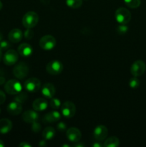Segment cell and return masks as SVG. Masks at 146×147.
Segmentation results:
<instances>
[{
	"instance_id": "obj_1",
	"label": "cell",
	"mask_w": 146,
	"mask_h": 147,
	"mask_svg": "<svg viewBox=\"0 0 146 147\" xmlns=\"http://www.w3.org/2000/svg\"><path fill=\"white\" fill-rule=\"evenodd\" d=\"M39 22V16L35 11H30L26 13L22 17L23 26L26 28H34Z\"/></svg>"
},
{
	"instance_id": "obj_2",
	"label": "cell",
	"mask_w": 146,
	"mask_h": 147,
	"mask_svg": "<svg viewBox=\"0 0 146 147\" xmlns=\"http://www.w3.org/2000/svg\"><path fill=\"white\" fill-rule=\"evenodd\" d=\"M115 17L117 22L120 24H127L131 20V13L127 9L120 7L116 10Z\"/></svg>"
},
{
	"instance_id": "obj_3",
	"label": "cell",
	"mask_w": 146,
	"mask_h": 147,
	"mask_svg": "<svg viewBox=\"0 0 146 147\" xmlns=\"http://www.w3.org/2000/svg\"><path fill=\"white\" fill-rule=\"evenodd\" d=\"M4 90L8 94L17 95L22 90V86L19 80L11 79L8 80L4 85Z\"/></svg>"
},
{
	"instance_id": "obj_4",
	"label": "cell",
	"mask_w": 146,
	"mask_h": 147,
	"mask_svg": "<svg viewBox=\"0 0 146 147\" xmlns=\"http://www.w3.org/2000/svg\"><path fill=\"white\" fill-rule=\"evenodd\" d=\"M39 44H40V47L42 49L49 51V50H52L55 47L56 45H57V41L53 36L48 34V35L43 36L40 39Z\"/></svg>"
},
{
	"instance_id": "obj_5",
	"label": "cell",
	"mask_w": 146,
	"mask_h": 147,
	"mask_svg": "<svg viewBox=\"0 0 146 147\" xmlns=\"http://www.w3.org/2000/svg\"><path fill=\"white\" fill-rule=\"evenodd\" d=\"M46 70L49 74L52 76H57L62 72L63 65L59 60H52L47 63L46 66Z\"/></svg>"
},
{
	"instance_id": "obj_6",
	"label": "cell",
	"mask_w": 146,
	"mask_h": 147,
	"mask_svg": "<svg viewBox=\"0 0 146 147\" xmlns=\"http://www.w3.org/2000/svg\"><path fill=\"white\" fill-rule=\"evenodd\" d=\"M29 69L25 63H19L13 69V74L17 78L24 79L28 75Z\"/></svg>"
},
{
	"instance_id": "obj_7",
	"label": "cell",
	"mask_w": 146,
	"mask_h": 147,
	"mask_svg": "<svg viewBox=\"0 0 146 147\" xmlns=\"http://www.w3.org/2000/svg\"><path fill=\"white\" fill-rule=\"evenodd\" d=\"M146 70V65L143 60H136L130 67V73L135 77H139L144 74Z\"/></svg>"
},
{
	"instance_id": "obj_8",
	"label": "cell",
	"mask_w": 146,
	"mask_h": 147,
	"mask_svg": "<svg viewBox=\"0 0 146 147\" xmlns=\"http://www.w3.org/2000/svg\"><path fill=\"white\" fill-rule=\"evenodd\" d=\"M61 111L63 116L67 118V119H70V118L73 117L75 114V105L71 101H65L62 105Z\"/></svg>"
},
{
	"instance_id": "obj_9",
	"label": "cell",
	"mask_w": 146,
	"mask_h": 147,
	"mask_svg": "<svg viewBox=\"0 0 146 147\" xmlns=\"http://www.w3.org/2000/svg\"><path fill=\"white\" fill-rule=\"evenodd\" d=\"M24 88L27 91L31 92V93H36L39 91L41 88V81L37 78H29L24 83Z\"/></svg>"
},
{
	"instance_id": "obj_10",
	"label": "cell",
	"mask_w": 146,
	"mask_h": 147,
	"mask_svg": "<svg viewBox=\"0 0 146 147\" xmlns=\"http://www.w3.org/2000/svg\"><path fill=\"white\" fill-rule=\"evenodd\" d=\"M19 59V55L17 52L14 50H8L3 57L4 63L7 65H13L17 62Z\"/></svg>"
},
{
	"instance_id": "obj_11",
	"label": "cell",
	"mask_w": 146,
	"mask_h": 147,
	"mask_svg": "<svg viewBox=\"0 0 146 147\" xmlns=\"http://www.w3.org/2000/svg\"><path fill=\"white\" fill-rule=\"evenodd\" d=\"M67 138L70 142L78 143L82 137L81 131L75 127L70 128L67 130Z\"/></svg>"
},
{
	"instance_id": "obj_12",
	"label": "cell",
	"mask_w": 146,
	"mask_h": 147,
	"mask_svg": "<svg viewBox=\"0 0 146 147\" xmlns=\"http://www.w3.org/2000/svg\"><path fill=\"white\" fill-rule=\"evenodd\" d=\"M108 134V130L104 125H99L96 126L93 131V136L97 141L101 142L104 140Z\"/></svg>"
},
{
	"instance_id": "obj_13",
	"label": "cell",
	"mask_w": 146,
	"mask_h": 147,
	"mask_svg": "<svg viewBox=\"0 0 146 147\" xmlns=\"http://www.w3.org/2000/svg\"><path fill=\"white\" fill-rule=\"evenodd\" d=\"M7 110L9 114L12 115V116H17V115L20 114L22 111V106H21V103L16 101V100H14V101L9 103Z\"/></svg>"
},
{
	"instance_id": "obj_14",
	"label": "cell",
	"mask_w": 146,
	"mask_h": 147,
	"mask_svg": "<svg viewBox=\"0 0 146 147\" xmlns=\"http://www.w3.org/2000/svg\"><path fill=\"white\" fill-rule=\"evenodd\" d=\"M39 117H40V116L36 111H27L22 114L23 121L29 123H32L33 122L37 121Z\"/></svg>"
},
{
	"instance_id": "obj_15",
	"label": "cell",
	"mask_w": 146,
	"mask_h": 147,
	"mask_svg": "<svg viewBox=\"0 0 146 147\" xmlns=\"http://www.w3.org/2000/svg\"><path fill=\"white\" fill-rule=\"evenodd\" d=\"M22 32L19 29H13L9 32L8 38L9 41L12 43H17L20 42L22 39Z\"/></svg>"
},
{
	"instance_id": "obj_16",
	"label": "cell",
	"mask_w": 146,
	"mask_h": 147,
	"mask_svg": "<svg viewBox=\"0 0 146 147\" xmlns=\"http://www.w3.org/2000/svg\"><path fill=\"white\" fill-rule=\"evenodd\" d=\"M42 93L44 97L52 98L55 94V88L52 83H46L42 88Z\"/></svg>"
},
{
	"instance_id": "obj_17",
	"label": "cell",
	"mask_w": 146,
	"mask_h": 147,
	"mask_svg": "<svg viewBox=\"0 0 146 147\" xmlns=\"http://www.w3.org/2000/svg\"><path fill=\"white\" fill-rule=\"evenodd\" d=\"M18 53L22 57H29L32 54L33 49L28 43H22L19 46Z\"/></svg>"
},
{
	"instance_id": "obj_18",
	"label": "cell",
	"mask_w": 146,
	"mask_h": 147,
	"mask_svg": "<svg viewBox=\"0 0 146 147\" xmlns=\"http://www.w3.org/2000/svg\"><path fill=\"white\" fill-rule=\"evenodd\" d=\"M48 106V103L44 98H37L32 103V107L36 111H43Z\"/></svg>"
},
{
	"instance_id": "obj_19",
	"label": "cell",
	"mask_w": 146,
	"mask_h": 147,
	"mask_svg": "<svg viewBox=\"0 0 146 147\" xmlns=\"http://www.w3.org/2000/svg\"><path fill=\"white\" fill-rule=\"evenodd\" d=\"M12 129V123L7 119H0V134H5L9 133Z\"/></svg>"
},
{
	"instance_id": "obj_20",
	"label": "cell",
	"mask_w": 146,
	"mask_h": 147,
	"mask_svg": "<svg viewBox=\"0 0 146 147\" xmlns=\"http://www.w3.org/2000/svg\"><path fill=\"white\" fill-rule=\"evenodd\" d=\"M61 118V114L58 111H52L50 113H47L44 116L43 121L47 122V123H54V122L58 121Z\"/></svg>"
},
{
	"instance_id": "obj_21",
	"label": "cell",
	"mask_w": 146,
	"mask_h": 147,
	"mask_svg": "<svg viewBox=\"0 0 146 147\" xmlns=\"http://www.w3.org/2000/svg\"><path fill=\"white\" fill-rule=\"evenodd\" d=\"M55 129L52 126H47L44 129L42 132V136L46 140H50L55 136Z\"/></svg>"
},
{
	"instance_id": "obj_22",
	"label": "cell",
	"mask_w": 146,
	"mask_h": 147,
	"mask_svg": "<svg viewBox=\"0 0 146 147\" xmlns=\"http://www.w3.org/2000/svg\"><path fill=\"white\" fill-rule=\"evenodd\" d=\"M120 145V140L115 136H111L105 140L103 144L104 147H117Z\"/></svg>"
},
{
	"instance_id": "obj_23",
	"label": "cell",
	"mask_w": 146,
	"mask_h": 147,
	"mask_svg": "<svg viewBox=\"0 0 146 147\" xmlns=\"http://www.w3.org/2000/svg\"><path fill=\"white\" fill-rule=\"evenodd\" d=\"M66 4L70 8L78 9L82 4V0H66Z\"/></svg>"
},
{
	"instance_id": "obj_24",
	"label": "cell",
	"mask_w": 146,
	"mask_h": 147,
	"mask_svg": "<svg viewBox=\"0 0 146 147\" xmlns=\"http://www.w3.org/2000/svg\"><path fill=\"white\" fill-rule=\"evenodd\" d=\"M125 3L127 7L132 9H135L140 7L141 1L140 0H124Z\"/></svg>"
},
{
	"instance_id": "obj_25",
	"label": "cell",
	"mask_w": 146,
	"mask_h": 147,
	"mask_svg": "<svg viewBox=\"0 0 146 147\" xmlns=\"http://www.w3.org/2000/svg\"><path fill=\"white\" fill-rule=\"evenodd\" d=\"M28 98L27 97V95L25 93H22V92H20V93H17V96L14 98V100L19 102V103H23L27 100V99Z\"/></svg>"
},
{
	"instance_id": "obj_26",
	"label": "cell",
	"mask_w": 146,
	"mask_h": 147,
	"mask_svg": "<svg viewBox=\"0 0 146 147\" xmlns=\"http://www.w3.org/2000/svg\"><path fill=\"white\" fill-rule=\"evenodd\" d=\"M129 86L132 88H137L140 86V80L137 78V77H133L130 78V81H129Z\"/></svg>"
},
{
	"instance_id": "obj_27",
	"label": "cell",
	"mask_w": 146,
	"mask_h": 147,
	"mask_svg": "<svg viewBox=\"0 0 146 147\" xmlns=\"http://www.w3.org/2000/svg\"><path fill=\"white\" fill-rule=\"evenodd\" d=\"M50 106L53 109H58L61 106V102L60 99L56 98H52V100L50 101Z\"/></svg>"
},
{
	"instance_id": "obj_28",
	"label": "cell",
	"mask_w": 146,
	"mask_h": 147,
	"mask_svg": "<svg viewBox=\"0 0 146 147\" xmlns=\"http://www.w3.org/2000/svg\"><path fill=\"white\" fill-rule=\"evenodd\" d=\"M117 31L119 34H124L127 32V31H128V27H127V26L126 24H120V26L117 27Z\"/></svg>"
},
{
	"instance_id": "obj_29",
	"label": "cell",
	"mask_w": 146,
	"mask_h": 147,
	"mask_svg": "<svg viewBox=\"0 0 146 147\" xmlns=\"http://www.w3.org/2000/svg\"><path fill=\"white\" fill-rule=\"evenodd\" d=\"M10 44L9 42L6 41V40H1L0 42V49L1 50H7L9 49Z\"/></svg>"
},
{
	"instance_id": "obj_30",
	"label": "cell",
	"mask_w": 146,
	"mask_h": 147,
	"mask_svg": "<svg viewBox=\"0 0 146 147\" xmlns=\"http://www.w3.org/2000/svg\"><path fill=\"white\" fill-rule=\"evenodd\" d=\"M34 37V32L31 30V29L28 28L25 32H24V37L28 40H31Z\"/></svg>"
},
{
	"instance_id": "obj_31",
	"label": "cell",
	"mask_w": 146,
	"mask_h": 147,
	"mask_svg": "<svg viewBox=\"0 0 146 147\" xmlns=\"http://www.w3.org/2000/svg\"><path fill=\"white\" fill-rule=\"evenodd\" d=\"M31 129L34 132L37 133V132L40 131L41 130V125L39 123H37V121H34L31 123Z\"/></svg>"
},
{
	"instance_id": "obj_32",
	"label": "cell",
	"mask_w": 146,
	"mask_h": 147,
	"mask_svg": "<svg viewBox=\"0 0 146 147\" xmlns=\"http://www.w3.org/2000/svg\"><path fill=\"white\" fill-rule=\"evenodd\" d=\"M57 129L59 131H64L67 129V126H66V124L64 123V122H60L57 124Z\"/></svg>"
},
{
	"instance_id": "obj_33",
	"label": "cell",
	"mask_w": 146,
	"mask_h": 147,
	"mask_svg": "<svg viewBox=\"0 0 146 147\" xmlns=\"http://www.w3.org/2000/svg\"><path fill=\"white\" fill-rule=\"evenodd\" d=\"M6 100V96L2 90H0V105L3 104Z\"/></svg>"
},
{
	"instance_id": "obj_34",
	"label": "cell",
	"mask_w": 146,
	"mask_h": 147,
	"mask_svg": "<svg viewBox=\"0 0 146 147\" xmlns=\"http://www.w3.org/2000/svg\"><path fill=\"white\" fill-rule=\"evenodd\" d=\"M19 147H31V145H30L29 144L27 143V142H21L19 145Z\"/></svg>"
},
{
	"instance_id": "obj_35",
	"label": "cell",
	"mask_w": 146,
	"mask_h": 147,
	"mask_svg": "<svg viewBox=\"0 0 146 147\" xmlns=\"http://www.w3.org/2000/svg\"><path fill=\"white\" fill-rule=\"evenodd\" d=\"M5 83V78L3 77H0V85H2Z\"/></svg>"
},
{
	"instance_id": "obj_36",
	"label": "cell",
	"mask_w": 146,
	"mask_h": 147,
	"mask_svg": "<svg viewBox=\"0 0 146 147\" xmlns=\"http://www.w3.org/2000/svg\"><path fill=\"white\" fill-rule=\"evenodd\" d=\"M102 146H103V145L100 144H98V143H95V144H93V146H94V147H101Z\"/></svg>"
},
{
	"instance_id": "obj_37",
	"label": "cell",
	"mask_w": 146,
	"mask_h": 147,
	"mask_svg": "<svg viewBox=\"0 0 146 147\" xmlns=\"http://www.w3.org/2000/svg\"><path fill=\"white\" fill-rule=\"evenodd\" d=\"M5 146V144H4V143L3 142L2 140H0V147H4Z\"/></svg>"
},
{
	"instance_id": "obj_38",
	"label": "cell",
	"mask_w": 146,
	"mask_h": 147,
	"mask_svg": "<svg viewBox=\"0 0 146 147\" xmlns=\"http://www.w3.org/2000/svg\"><path fill=\"white\" fill-rule=\"evenodd\" d=\"M1 59H2V50L0 49V62H1Z\"/></svg>"
},
{
	"instance_id": "obj_39",
	"label": "cell",
	"mask_w": 146,
	"mask_h": 147,
	"mask_svg": "<svg viewBox=\"0 0 146 147\" xmlns=\"http://www.w3.org/2000/svg\"><path fill=\"white\" fill-rule=\"evenodd\" d=\"M2 38H3V35H2V34H1V32H0V42L2 40Z\"/></svg>"
},
{
	"instance_id": "obj_40",
	"label": "cell",
	"mask_w": 146,
	"mask_h": 147,
	"mask_svg": "<svg viewBox=\"0 0 146 147\" xmlns=\"http://www.w3.org/2000/svg\"><path fill=\"white\" fill-rule=\"evenodd\" d=\"M2 7H3V4H2V2H1V1H0V10L2 9Z\"/></svg>"
},
{
	"instance_id": "obj_41",
	"label": "cell",
	"mask_w": 146,
	"mask_h": 147,
	"mask_svg": "<svg viewBox=\"0 0 146 147\" xmlns=\"http://www.w3.org/2000/svg\"><path fill=\"white\" fill-rule=\"evenodd\" d=\"M0 113H1V109H0Z\"/></svg>"
}]
</instances>
